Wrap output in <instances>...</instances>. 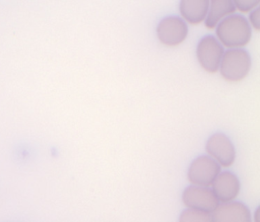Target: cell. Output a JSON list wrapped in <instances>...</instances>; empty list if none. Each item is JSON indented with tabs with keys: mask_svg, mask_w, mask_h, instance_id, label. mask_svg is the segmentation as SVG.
Segmentation results:
<instances>
[{
	"mask_svg": "<svg viewBox=\"0 0 260 222\" xmlns=\"http://www.w3.org/2000/svg\"><path fill=\"white\" fill-rule=\"evenodd\" d=\"M215 38L228 49H244L252 39V28L247 18L240 14H232L222 19L214 28Z\"/></svg>",
	"mask_w": 260,
	"mask_h": 222,
	"instance_id": "1",
	"label": "cell"
},
{
	"mask_svg": "<svg viewBox=\"0 0 260 222\" xmlns=\"http://www.w3.org/2000/svg\"><path fill=\"white\" fill-rule=\"evenodd\" d=\"M252 58L245 49H228L221 58L218 72L230 83L243 81L250 73Z\"/></svg>",
	"mask_w": 260,
	"mask_h": 222,
	"instance_id": "2",
	"label": "cell"
},
{
	"mask_svg": "<svg viewBox=\"0 0 260 222\" xmlns=\"http://www.w3.org/2000/svg\"><path fill=\"white\" fill-rule=\"evenodd\" d=\"M158 42L166 47L173 48L182 45L188 38V24L180 17L170 15L162 17L155 28Z\"/></svg>",
	"mask_w": 260,
	"mask_h": 222,
	"instance_id": "3",
	"label": "cell"
},
{
	"mask_svg": "<svg viewBox=\"0 0 260 222\" xmlns=\"http://www.w3.org/2000/svg\"><path fill=\"white\" fill-rule=\"evenodd\" d=\"M223 53L224 48L213 35H205L201 38L195 50L199 66L209 74L218 72Z\"/></svg>",
	"mask_w": 260,
	"mask_h": 222,
	"instance_id": "4",
	"label": "cell"
},
{
	"mask_svg": "<svg viewBox=\"0 0 260 222\" xmlns=\"http://www.w3.org/2000/svg\"><path fill=\"white\" fill-rule=\"evenodd\" d=\"M220 171L221 167L213 159L207 155H200L190 163L187 178L192 186L209 188Z\"/></svg>",
	"mask_w": 260,
	"mask_h": 222,
	"instance_id": "5",
	"label": "cell"
},
{
	"mask_svg": "<svg viewBox=\"0 0 260 222\" xmlns=\"http://www.w3.org/2000/svg\"><path fill=\"white\" fill-rule=\"evenodd\" d=\"M207 156L213 159L220 167H230L236 160V148L231 139L223 133H214L206 141Z\"/></svg>",
	"mask_w": 260,
	"mask_h": 222,
	"instance_id": "6",
	"label": "cell"
},
{
	"mask_svg": "<svg viewBox=\"0 0 260 222\" xmlns=\"http://www.w3.org/2000/svg\"><path fill=\"white\" fill-rule=\"evenodd\" d=\"M183 204L187 209L211 214L219 204L210 188L189 186L182 194Z\"/></svg>",
	"mask_w": 260,
	"mask_h": 222,
	"instance_id": "7",
	"label": "cell"
},
{
	"mask_svg": "<svg viewBox=\"0 0 260 222\" xmlns=\"http://www.w3.org/2000/svg\"><path fill=\"white\" fill-rule=\"evenodd\" d=\"M212 222H252L249 208L241 202L219 203L211 213Z\"/></svg>",
	"mask_w": 260,
	"mask_h": 222,
	"instance_id": "8",
	"label": "cell"
},
{
	"mask_svg": "<svg viewBox=\"0 0 260 222\" xmlns=\"http://www.w3.org/2000/svg\"><path fill=\"white\" fill-rule=\"evenodd\" d=\"M210 187L218 203L235 201L241 188L238 176L231 171H220Z\"/></svg>",
	"mask_w": 260,
	"mask_h": 222,
	"instance_id": "9",
	"label": "cell"
},
{
	"mask_svg": "<svg viewBox=\"0 0 260 222\" xmlns=\"http://www.w3.org/2000/svg\"><path fill=\"white\" fill-rule=\"evenodd\" d=\"M209 0H181L179 3L180 17L191 25H197L204 22Z\"/></svg>",
	"mask_w": 260,
	"mask_h": 222,
	"instance_id": "10",
	"label": "cell"
},
{
	"mask_svg": "<svg viewBox=\"0 0 260 222\" xmlns=\"http://www.w3.org/2000/svg\"><path fill=\"white\" fill-rule=\"evenodd\" d=\"M235 12L236 8L232 0H211L209 1L207 14L203 23L206 28L214 29L222 19Z\"/></svg>",
	"mask_w": 260,
	"mask_h": 222,
	"instance_id": "11",
	"label": "cell"
},
{
	"mask_svg": "<svg viewBox=\"0 0 260 222\" xmlns=\"http://www.w3.org/2000/svg\"><path fill=\"white\" fill-rule=\"evenodd\" d=\"M178 222H212V219L209 213L186 209L180 214Z\"/></svg>",
	"mask_w": 260,
	"mask_h": 222,
	"instance_id": "12",
	"label": "cell"
},
{
	"mask_svg": "<svg viewBox=\"0 0 260 222\" xmlns=\"http://www.w3.org/2000/svg\"><path fill=\"white\" fill-rule=\"evenodd\" d=\"M233 3L236 10H239L243 13L251 12L260 5L259 0H234Z\"/></svg>",
	"mask_w": 260,
	"mask_h": 222,
	"instance_id": "13",
	"label": "cell"
},
{
	"mask_svg": "<svg viewBox=\"0 0 260 222\" xmlns=\"http://www.w3.org/2000/svg\"><path fill=\"white\" fill-rule=\"evenodd\" d=\"M247 21L252 29H255L257 31L260 29V8L259 7L255 8L250 12Z\"/></svg>",
	"mask_w": 260,
	"mask_h": 222,
	"instance_id": "14",
	"label": "cell"
}]
</instances>
